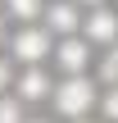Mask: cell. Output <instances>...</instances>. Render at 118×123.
I'll return each instance as SVG.
<instances>
[{
	"instance_id": "6da1fadb",
	"label": "cell",
	"mask_w": 118,
	"mask_h": 123,
	"mask_svg": "<svg viewBox=\"0 0 118 123\" xmlns=\"http://www.w3.org/2000/svg\"><path fill=\"white\" fill-rule=\"evenodd\" d=\"M91 105H100V96H96V87H91L86 73H68V78L55 87V110H59L64 119H86Z\"/></svg>"
},
{
	"instance_id": "7a4b0ae2",
	"label": "cell",
	"mask_w": 118,
	"mask_h": 123,
	"mask_svg": "<svg viewBox=\"0 0 118 123\" xmlns=\"http://www.w3.org/2000/svg\"><path fill=\"white\" fill-rule=\"evenodd\" d=\"M82 37H86L91 46H114L118 41V14L105 9V5H96V9L82 18Z\"/></svg>"
},
{
	"instance_id": "3957f363",
	"label": "cell",
	"mask_w": 118,
	"mask_h": 123,
	"mask_svg": "<svg viewBox=\"0 0 118 123\" xmlns=\"http://www.w3.org/2000/svg\"><path fill=\"white\" fill-rule=\"evenodd\" d=\"M14 59H23V64L50 59V32H45V27H23V32H14Z\"/></svg>"
},
{
	"instance_id": "277c9868",
	"label": "cell",
	"mask_w": 118,
	"mask_h": 123,
	"mask_svg": "<svg viewBox=\"0 0 118 123\" xmlns=\"http://www.w3.org/2000/svg\"><path fill=\"white\" fill-rule=\"evenodd\" d=\"M86 59H91V41L86 37H68L59 50H55V64L64 73H86Z\"/></svg>"
},
{
	"instance_id": "5b68a950",
	"label": "cell",
	"mask_w": 118,
	"mask_h": 123,
	"mask_svg": "<svg viewBox=\"0 0 118 123\" xmlns=\"http://www.w3.org/2000/svg\"><path fill=\"white\" fill-rule=\"evenodd\" d=\"M45 23H50V32H64V37H73V32L82 27L77 5H68V0H55V5L45 9Z\"/></svg>"
},
{
	"instance_id": "8992f818",
	"label": "cell",
	"mask_w": 118,
	"mask_h": 123,
	"mask_svg": "<svg viewBox=\"0 0 118 123\" xmlns=\"http://www.w3.org/2000/svg\"><path fill=\"white\" fill-rule=\"evenodd\" d=\"M18 96H23V100H50V96H55V87H50V78L32 64V68L18 78Z\"/></svg>"
},
{
	"instance_id": "52a82bcc",
	"label": "cell",
	"mask_w": 118,
	"mask_h": 123,
	"mask_svg": "<svg viewBox=\"0 0 118 123\" xmlns=\"http://www.w3.org/2000/svg\"><path fill=\"white\" fill-rule=\"evenodd\" d=\"M5 9H9V18H18V23H36V18H41V0H5Z\"/></svg>"
},
{
	"instance_id": "ba28073f",
	"label": "cell",
	"mask_w": 118,
	"mask_h": 123,
	"mask_svg": "<svg viewBox=\"0 0 118 123\" xmlns=\"http://www.w3.org/2000/svg\"><path fill=\"white\" fill-rule=\"evenodd\" d=\"M100 78H105L109 87H118V41H114V46H109V55L100 59Z\"/></svg>"
},
{
	"instance_id": "9c48e42d",
	"label": "cell",
	"mask_w": 118,
	"mask_h": 123,
	"mask_svg": "<svg viewBox=\"0 0 118 123\" xmlns=\"http://www.w3.org/2000/svg\"><path fill=\"white\" fill-rule=\"evenodd\" d=\"M0 123H27L23 119V105L14 96H0Z\"/></svg>"
},
{
	"instance_id": "30bf717a",
	"label": "cell",
	"mask_w": 118,
	"mask_h": 123,
	"mask_svg": "<svg viewBox=\"0 0 118 123\" xmlns=\"http://www.w3.org/2000/svg\"><path fill=\"white\" fill-rule=\"evenodd\" d=\"M100 110H105V119H109V123H118V87L100 96Z\"/></svg>"
},
{
	"instance_id": "8fae6325",
	"label": "cell",
	"mask_w": 118,
	"mask_h": 123,
	"mask_svg": "<svg viewBox=\"0 0 118 123\" xmlns=\"http://www.w3.org/2000/svg\"><path fill=\"white\" fill-rule=\"evenodd\" d=\"M9 82H14V68H9V64H5V59H0V91H5V87H9Z\"/></svg>"
},
{
	"instance_id": "7c38bea8",
	"label": "cell",
	"mask_w": 118,
	"mask_h": 123,
	"mask_svg": "<svg viewBox=\"0 0 118 123\" xmlns=\"http://www.w3.org/2000/svg\"><path fill=\"white\" fill-rule=\"evenodd\" d=\"M77 5H91V9H96V5H105V0H77Z\"/></svg>"
},
{
	"instance_id": "4fadbf2b",
	"label": "cell",
	"mask_w": 118,
	"mask_h": 123,
	"mask_svg": "<svg viewBox=\"0 0 118 123\" xmlns=\"http://www.w3.org/2000/svg\"><path fill=\"white\" fill-rule=\"evenodd\" d=\"M32 123H45V119H32Z\"/></svg>"
},
{
	"instance_id": "5bb4252c",
	"label": "cell",
	"mask_w": 118,
	"mask_h": 123,
	"mask_svg": "<svg viewBox=\"0 0 118 123\" xmlns=\"http://www.w3.org/2000/svg\"><path fill=\"white\" fill-rule=\"evenodd\" d=\"M77 123H86V119H77Z\"/></svg>"
},
{
	"instance_id": "9a60e30c",
	"label": "cell",
	"mask_w": 118,
	"mask_h": 123,
	"mask_svg": "<svg viewBox=\"0 0 118 123\" xmlns=\"http://www.w3.org/2000/svg\"><path fill=\"white\" fill-rule=\"evenodd\" d=\"M0 32H5V27H0Z\"/></svg>"
}]
</instances>
